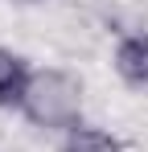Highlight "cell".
Segmentation results:
<instances>
[{"mask_svg": "<svg viewBox=\"0 0 148 152\" xmlns=\"http://www.w3.org/2000/svg\"><path fill=\"white\" fill-rule=\"evenodd\" d=\"M25 119L41 132H70V127L82 124V78L62 70V66H41L33 70L29 86H25V99H21Z\"/></svg>", "mask_w": 148, "mask_h": 152, "instance_id": "cell-1", "label": "cell"}, {"mask_svg": "<svg viewBox=\"0 0 148 152\" xmlns=\"http://www.w3.org/2000/svg\"><path fill=\"white\" fill-rule=\"evenodd\" d=\"M111 66L119 74L123 86L132 91H148V33H119L115 37V50H111Z\"/></svg>", "mask_w": 148, "mask_h": 152, "instance_id": "cell-2", "label": "cell"}, {"mask_svg": "<svg viewBox=\"0 0 148 152\" xmlns=\"http://www.w3.org/2000/svg\"><path fill=\"white\" fill-rule=\"evenodd\" d=\"M29 78H33L29 58H25V53H17V50H8V45H0V111L21 107Z\"/></svg>", "mask_w": 148, "mask_h": 152, "instance_id": "cell-3", "label": "cell"}, {"mask_svg": "<svg viewBox=\"0 0 148 152\" xmlns=\"http://www.w3.org/2000/svg\"><path fill=\"white\" fill-rule=\"evenodd\" d=\"M58 152H123V140L111 136L107 127H91V124H78L62 136Z\"/></svg>", "mask_w": 148, "mask_h": 152, "instance_id": "cell-4", "label": "cell"}, {"mask_svg": "<svg viewBox=\"0 0 148 152\" xmlns=\"http://www.w3.org/2000/svg\"><path fill=\"white\" fill-rule=\"evenodd\" d=\"M17 4H45V0H17Z\"/></svg>", "mask_w": 148, "mask_h": 152, "instance_id": "cell-5", "label": "cell"}]
</instances>
